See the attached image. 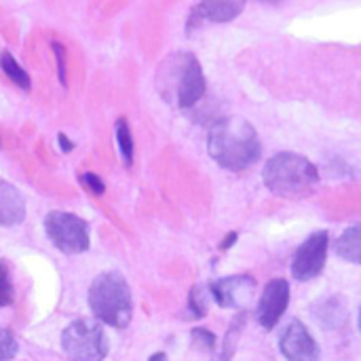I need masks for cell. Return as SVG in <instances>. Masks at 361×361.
I'll return each instance as SVG.
<instances>
[{"label":"cell","mask_w":361,"mask_h":361,"mask_svg":"<svg viewBox=\"0 0 361 361\" xmlns=\"http://www.w3.org/2000/svg\"><path fill=\"white\" fill-rule=\"evenodd\" d=\"M207 150L220 167L243 171L260 159L262 144L250 121L241 116H222L209 129Z\"/></svg>","instance_id":"1"},{"label":"cell","mask_w":361,"mask_h":361,"mask_svg":"<svg viewBox=\"0 0 361 361\" xmlns=\"http://www.w3.org/2000/svg\"><path fill=\"white\" fill-rule=\"evenodd\" d=\"M157 89L169 104L180 108L195 106L207 89L199 59L188 51L167 55L157 70Z\"/></svg>","instance_id":"2"},{"label":"cell","mask_w":361,"mask_h":361,"mask_svg":"<svg viewBox=\"0 0 361 361\" xmlns=\"http://www.w3.org/2000/svg\"><path fill=\"white\" fill-rule=\"evenodd\" d=\"M262 180L267 188L279 197H305L319 184L317 167L294 152H279L264 165Z\"/></svg>","instance_id":"3"},{"label":"cell","mask_w":361,"mask_h":361,"mask_svg":"<svg viewBox=\"0 0 361 361\" xmlns=\"http://www.w3.org/2000/svg\"><path fill=\"white\" fill-rule=\"evenodd\" d=\"M89 307L102 324L112 328H127L133 313L127 279L116 271L97 275L89 288Z\"/></svg>","instance_id":"4"},{"label":"cell","mask_w":361,"mask_h":361,"mask_svg":"<svg viewBox=\"0 0 361 361\" xmlns=\"http://www.w3.org/2000/svg\"><path fill=\"white\" fill-rule=\"evenodd\" d=\"M61 349L74 361H102L108 355V341L97 322L76 319L63 330Z\"/></svg>","instance_id":"5"},{"label":"cell","mask_w":361,"mask_h":361,"mask_svg":"<svg viewBox=\"0 0 361 361\" xmlns=\"http://www.w3.org/2000/svg\"><path fill=\"white\" fill-rule=\"evenodd\" d=\"M44 231L51 243L68 256L89 250V224L74 214L51 212L44 218Z\"/></svg>","instance_id":"6"},{"label":"cell","mask_w":361,"mask_h":361,"mask_svg":"<svg viewBox=\"0 0 361 361\" xmlns=\"http://www.w3.org/2000/svg\"><path fill=\"white\" fill-rule=\"evenodd\" d=\"M330 235L326 231L313 233L294 254L292 260V275L298 281H311L322 275L328 258Z\"/></svg>","instance_id":"7"},{"label":"cell","mask_w":361,"mask_h":361,"mask_svg":"<svg viewBox=\"0 0 361 361\" xmlns=\"http://www.w3.org/2000/svg\"><path fill=\"white\" fill-rule=\"evenodd\" d=\"M209 292L224 309H247L256 300V281L250 275H233L212 283Z\"/></svg>","instance_id":"8"},{"label":"cell","mask_w":361,"mask_h":361,"mask_svg":"<svg viewBox=\"0 0 361 361\" xmlns=\"http://www.w3.org/2000/svg\"><path fill=\"white\" fill-rule=\"evenodd\" d=\"M288 305H290V283L286 279L269 281L258 300V309H256L258 324L264 330H273L281 319V315L286 313Z\"/></svg>","instance_id":"9"},{"label":"cell","mask_w":361,"mask_h":361,"mask_svg":"<svg viewBox=\"0 0 361 361\" xmlns=\"http://www.w3.org/2000/svg\"><path fill=\"white\" fill-rule=\"evenodd\" d=\"M279 349L288 361H317L319 347L300 319H294L281 334Z\"/></svg>","instance_id":"10"},{"label":"cell","mask_w":361,"mask_h":361,"mask_svg":"<svg viewBox=\"0 0 361 361\" xmlns=\"http://www.w3.org/2000/svg\"><path fill=\"white\" fill-rule=\"evenodd\" d=\"M245 8L243 2H233V0H212V2H201L192 6L190 17H188V30L199 25L201 21H214V23H224L233 21L241 11Z\"/></svg>","instance_id":"11"},{"label":"cell","mask_w":361,"mask_h":361,"mask_svg":"<svg viewBox=\"0 0 361 361\" xmlns=\"http://www.w3.org/2000/svg\"><path fill=\"white\" fill-rule=\"evenodd\" d=\"M25 218L23 195L8 182L0 180V226H15Z\"/></svg>","instance_id":"12"},{"label":"cell","mask_w":361,"mask_h":361,"mask_svg":"<svg viewBox=\"0 0 361 361\" xmlns=\"http://www.w3.org/2000/svg\"><path fill=\"white\" fill-rule=\"evenodd\" d=\"M313 315L324 328L336 330L347 322V302L341 296H330L313 307Z\"/></svg>","instance_id":"13"},{"label":"cell","mask_w":361,"mask_h":361,"mask_svg":"<svg viewBox=\"0 0 361 361\" xmlns=\"http://www.w3.org/2000/svg\"><path fill=\"white\" fill-rule=\"evenodd\" d=\"M336 254L351 264L361 262V228L360 224L347 228L336 241Z\"/></svg>","instance_id":"14"},{"label":"cell","mask_w":361,"mask_h":361,"mask_svg":"<svg viewBox=\"0 0 361 361\" xmlns=\"http://www.w3.org/2000/svg\"><path fill=\"white\" fill-rule=\"evenodd\" d=\"M0 68H2V72L19 87V89H23V91H30V76H27V72L15 61V57L8 53V51H2L0 53Z\"/></svg>","instance_id":"15"},{"label":"cell","mask_w":361,"mask_h":361,"mask_svg":"<svg viewBox=\"0 0 361 361\" xmlns=\"http://www.w3.org/2000/svg\"><path fill=\"white\" fill-rule=\"evenodd\" d=\"M114 131H116V142H118L121 157H123L125 165H131L133 163V137H131V129H129L127 118H118L116 125H114Z\"/></svg>","instance_id":"16"},{"label":"cell","mask_w":361,"mask_h":361,"mask_svg":"<svg viewBox=\"0 0 361 361\" xmlns=\"http://www.w3.org/2000/svg\"><path fill=\"white\" fill-rule=\"evenodd\" d=\"M13 300H15V290H13L8 264L2 260L0 262V307H11Z\"/></svg>","instance_id":"17"},{"label":"cell","mask_w":361,"mask_h":361,"mask_svg":"<svg viewBox=\"0 0 361 361\" xmlns=\"http://www.w3.org/2000/svg\"><path fill=\"white\" fill-rule=\"evenodd\" d=\"M241 326H243V317H237V319H235V324H233V328H231V332L226 334L224 349H222L220 357H216L214 361H231L233 353H235V347H237V336H239Z\"/></svg>","instance_id":"18"},{"label":"cell","mask_w":361,"mask_h":361,"mask_svg":"<svg viewBox=\"0 0 361 361\" xmlns=\"http://www.w3.org/2000/svg\"><path fill=\"white\" fill-rule=\"evenodd\" d=\"M17 338L13 336V332L0 328V361H8L13 360L17 355Z\"/></svg>","instance_id":"19"},{"label":"cell","mask_w":361,"mask_h":361,"mask_svg":"<svg viewBox=\"0 0 361 361\" xmlns=\"http://www.w3.org/2000/svg\"><path fill=\"white\" fill-rule=\"evenodd\" d=\"M190 338H192V347L199 351H212L216 347V336L205 328H195Z\"/></svg>","instance_id":"20"},{"label":"cell","mask_w":361,"mask_h":361,"mask_svg":"<svg viewBox=\"0 0 361 361\" xmlns=\"http://www.w3.org/2000/svg\"><path fill=\"white\" fill-rule=\"evenodd\" d=\"M188 311H190V315L197 317V319L205 317V313H207V307H205V300H203L199 288H192V290H190V296H188Z\"/></svg>","instance_id":"21"},{"label":"cell","mask_w":361,"mask_h":361,"mask_svg":"<svg viewBox=\"0 0 361 361\" xmlns=\"http://www.w3.org/2000/svg\"><path fill=\"white\" fill-rule=\"evenodd\" d=\"M80 184H82L87 190H91L93 195H104V190H106V184H104L102 178L95 176V173H82V176H80Z\"/></svg>","instance_id":"22"},{"label":"cell","mask_w":361,"mask_h":361,"mask_svg":"<svg viewBox=\"0 0 361 361\" xmlns=\"http://www.w3.org/2000/svg\"><path fill=\"white\" fill-rule=\"evenodd\" d=\"M53 49H55V57H57V66H59V80H61V85H66V53H63V47L53 42Z\"/></svg>","instance_id":"23"},{"label":"cell","mask_w":361,"mask_h":361,"mask_svg":"<svg viewBox=\"0 0 361 361\" xmlns=\"http://www.w3.org/2000/svg\"><path fill=\"white\" fill-rule=\"evenodd\" d=\"M57 142H59V146H61V150H63V152H70V150L74 148V144H72V142H68L66 133H59V135H57Z\"/></svg>","instance_id":"24"},{"label":"cell","mask_w":361,"mask_h":361,"mask_svg":"<svg viewBox=\"0 0 361 361\" xmlns=\"http://www.w3.org/2000/svg\"><path fill=\"white\" fill-rule=\"evenodd\" d=\"M235 241H237V233H228V235H226V239L220 243V250H222V252H224V250H228Z\"/></svg>","instance_id":"25"},{"label":"cell","mask_w":361,"mask_h":361,"mask_svg":"<svg viewBox=\"0 0 361 361\" xmlns=\"http://www.w3.org/2000/svg\"><path fill=\"white\" fill-rule=\"evenodd\" d=\"M148 361H167V355L165 353H154Z\"/></svg>","instance_id":"26"}]
</instances>
